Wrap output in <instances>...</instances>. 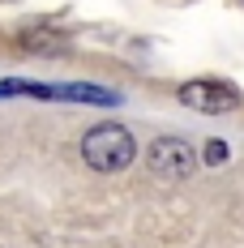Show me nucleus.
Instances as JSON below:
<instances>
[{
	"instance_id": "2",
	"label": "nucleus",
	"mask_w": 244,
	"mask_h": 248,
	"mask_svg": "<svg viewBox=\"0 0 244 248\" xmlns=\"http://www.w3.org/2000/svg\"><path fill=\"white\" fill-rule=\"evenodd\" d=\"M176 99L193 111H206V116H223V111H236L240 107V90L227 86V81H214V77H197V81H184L176 90Z\"/></svg>"
},
{
	"instance_id": "1",
	"label": "nucleus",
	"mask_w": 244,
	"mask_h": 248,
	"mask_svg": "<svg viewBox=\"0 0 244 248\" xmlns=\"http://www.w3.org/2000/svg\"><path fill=\"white\" fill-rule=\"evenodd\" d=\"M81 158L90 171H124L137 158V141L124 124H95L81 137Z\"/></svg>"
},
{
	"instance_id": "5",
	"label": "nucleus",
	"mask_w": 244,
	"mask_h": 248,
	"mask_svg": "<svg viewBox=\"0 0 244 248\" xmlns=\"http://www.w3.org/2000/svg\"><path fill=\"white\" fill-rule=\"evenodd\" d=\"M17 43L30 56H60V51L69 47V34L65 30H51V26H34V30H22Z\"/></svg>"
},
{
	"instance_id": "6",
	"label": "nucleus",
	"mask_w": 244,
	"mask_h": 248,
	"mask_svg": "<svg viewBox=\"0 0 244 248\" xmlns=\"http://www.w3.org/2000/svg\"><path fill=\"white\" fill-rule=\"evenodd\" d=\"M206 163H210V167L227 163V146H223V141H210V146H206Z\"/></svg>"
},
{
	"instance_id": "4",
	"label": "nucleus",
	"mask_w": 244,
	"mask_h": 248,
	"mask_svg": "<svg viewBox=\"0 0 244 248\" xmlns=\"http://www.w3.org/2000/svg\"><path fill=\"white\" fill-rule=\"evenodd\" d=\"M51 99L86 103V107H116L120 94L116 90H103V86H90V81H73V86H51Z\"/></svg>"
},
{
	"instance_id": "3",
	"label": "nucleus",
	"mask_w": 244,
	"mask_h": 248,
	"mask_svg": "<svg viewBox=\"0 0 244 248\" xmlns=\"http://www.w3.org/2000/svg\"><path fill=\"white\" fill-rule=\"evenodd\" d=\"M193 167L197 154L184 137H159L150 146V171H159L163 180H184V175H193Z\"/></svg>"
}]
</instances>
